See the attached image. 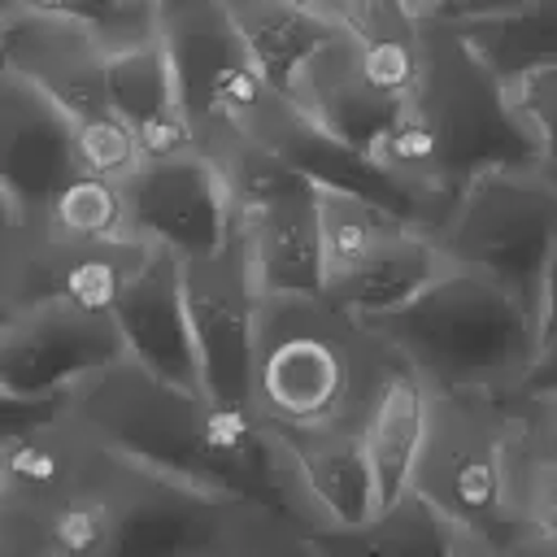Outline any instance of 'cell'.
Segmentation results:
<instances>
[{
    "label": "cell",
    "mask_w": 557,
    "mask_h": 557,
    "mask_svg": "<svg viewBox=\"0 0 557 557\" xmlns=\"http://www.w3.org/2000/svg\"><path fill=\"white\" fill-rule=\"evenodd\" d=\"M370 331L435 392L513 396L540 357V309L466 265H448L422 296L370 318Z\"/></svg>",
    "instance_id": "4"
},
{
    "label": "cell",
    "mask_w": 557,
    "mask_h": 557,
    "mask_svg": "<svg viewBox=\"0 0 557 557\" xmlns=\"http://www.w3.org/2000/svg\"><path fill=\"white\" fill-rule=\"evenodd\" d=\"M65 418L104 453L213 500L252 505L274 518L287 513V492H300L283 440L257 409L161 383L135 361L78 383L65 396Z\"/></svg>",
    "instance_id": "1"
},
{
    "label": "cell",
    "mask_w": 557,
    "mask_h": 557,
    "mask_svg": "<svg viewBox=\"0 0 557 557\" xmlns=\"http://www.w3.org/2000/svg\"><path fill=\"white\" fill-rule=\"evenodd\" d=\"M435 235L453 265L479 270L540 309L544 265L557 244V170L505 161L470 174Z\"/></svg>",
    "instance_id": "6"
},
{
    "label": "cell",
    "mask_w": 557,
    "mask_h": 557,
    "mask_svg": "<svg viewBox=\"0 0 557 557\" xmlns=\"http://www.w3.org/2000/svg\"><path fill=\"white\" fill-rule=\"evenodd\" d=\"M244 505L157 479L117 457V548L113 557H213Z\"/></svg>",
    "instance_id": "15"
},
{
    "label": "cell",
    "mask_w": 557,
    "mask_h": 557,
    "mask_svg": "<svg viewBox=\"0 0 557 557\" xmlns=\"http://www.w3.org/2000/svg\"><path fill=\"white\" fill-rule=\"evenodd\" d=\"M461 540L470 535L435 500L409 487L361 527H313L305 548L313 557H461Z\"/></svg>",
    "instance_id": "21"
},
{
    "label": "cell",
    "mask_w": 557,
    "mask_h": 557,
    "mask_svg": "<svg viewBox=\"0 0 557 557\" xmlns=\"http://www.w3.org/2000/svg\"><path fill=\"white\" fill-rule=\"evenodd\" d=\"M187 309L205 366V396L218 405L252 409V374H257V335H261V287L244 257L239 235L218 257L183 261Z\"/></svg>",
    "instance_id": "9"
},
{
    "label": "cell",
    "mask_w": 557,
    "mask_h": 557,
    "mask_svg": "<svg viewBox=\"0 0 557 557\" xmlns=\"http://www.w3.org/2000/svg\"><path fill=\"white\" fill-rule=\"evenodd\" d=\"M74 135H78V157H83L87 174H104V178L122 183L144 161L135 126L117 109H100V113L74 117Z\"/></svg>",
    "instance_id": "28"
},
{
    "label": "cell",
    "mask_w": 557,
    "mask_h": 557,
    "mask_svg": "<svg viewBox=\"0 0 557 557\" xmlns=\"http://www.w3.org/2000/svg\"><path fill=\"white\" fill-rule=\"evenodd\" d=\"M278 440L296 466L300 496L322 518L318 527H361L383 509L361 426H326Z\"/></svg>",
    "instance_id": "18"
},
{
    "label": "cell",
    "mask_w": 557,
    "mask_h": 557,
    "mask_svg": "<svg viewBox=\"0 0 557 557\" xmlns=\"http://www.w3.org/2000/svg\"><path fill=\"white\" fill-rule=\"evenodd\" d=\"M44 222L74 244H117V239H139L131 231V205L117 178L104 174H74L57 200L48 205Z\"/></svg>",
    "instance_id": "24"
},
{
    "label": "cell",
    "mask_w": 557,
    "mask_h": 557,
    "mask_svg": "<svg viewBox=\"0 0 557 557\" xmlns=\"http://www.w3.org/2000/svg\"><path fill=\"white\" fill-rule=\"evenodd\" d=\"M322 200V252H326V283L344 270H352L361 257H370L405 218L379 209L366 196L339 191V187H318Z\"/></svg>",
    "instance_id": "25"
},
{
    "label": "cell",
    "mask_w": 557,
    "mask_h": 557,
    "mask_svg": "<svg viewBox=\"0 0 557 557\" xmlns=\"http://www.w3.org/2000/svg\"><path fill=\"white\" fill-rule=\"evenodd\" d=\"M235 235L265 300L326 296L322 200L309 174H287L278 187L235 205Z\"/></svg>",
    "instance_id": "11"
},
{
    "label": "cell",
    "mask_w": 557,
    "mask_h": 557,
    "mask_svg": "<svg viewBox=\"0 0 557 557\" xmlns=\"http://www.w3.org/2000/svg\"><path fill=\"white\" fill-rule=\"evenodd\" d=\"M157 35L174 61L178 100L191 117L200 152L222 165L235 152L265 144L270 122L283 109V91L270 87L248 52V39L226 0H161Z\"/></svg>",
    "instance_id": "5"
},
{
    "label": "cell",
    "mask_w": 557,
    "mask_h": 557,
    "mask_svg": "<svg viewBox=\"0 0 557 557\" xmlns=\"http://www.w3.org/2000/svg\"><path fill=\"white\" fill-rule=\"evenodd\" d=\"M83 174L74 117L13 70H0V205L48 213L57 191Z\"/></svg>",
    "instance_id": "12"
},
{
    "label": "cell",
    "mask_w": 557,
    "mask_h": 557,
    "mask_svg": "<svg viewBox=\"0 0 557 557\" xmlns=\"http://www.w3.org/2000/svg\"><path fill=\"white\" fill-rule=\"evenodd\" d=\"M418 17H448L457 9V0H405Z\"/></svg>",
    "instance_id": "35"
},
{
    "label": "cell",
    "mask_w": 557,
    "mask_h": 557,
    "mask_svg": "<svg viewBox=\"0 0 557 557\" xmlns=\"http://www.w3.org/2000/svg\"><path fill=\"white\" fill-rule=\"evenodd\" d=\"M117 361L126 344L104 309L39 300L0 313V405H61Z\"/></svg>",
    "instance_id": "8"
},
{
    "label": "cell",
    "mask_w": 557,
    "mask_h": 557,
    "mask_svg": "<svg viewBox=\"0 0 557 557\" xmlns=\"http://www.w3.org/2000/svg\"><path fill=\"white\" fill-rule=\"evenodd\" d=\"M431 383L405 366L400 357H392V366L379 379V392L366 409L361 422V440L374 466V483H379V505H396L413 479H418V461L431 435Z\"/></svg>",
    "instance_id": "19"
},
{
    "label": "cell",
    "mask_w": 557,
    "mask_h": 557,
    "mask_svg": "<svg viewBox=\"0 0 557 557\" xmlns=\"http://www.w3.org/2000/svg\"><path fill=\"white\" fill-rule=\"evenodd\" d=\"M474 57L500 78L513 83L531 70L557 65V0H527L483 17H453Z\"/></svg>",
    "instance_id": "23"
},
{
    "label": "cell",
    "mask_w": 557,
    "mask_h": 557,
    "mask_svg": "<svg viewBox=\"0 0 557 557\" xmlns=\"http://www.w3.org/2000/svg\"><path fill=\"white\" fill-rule=\"evenodd\" d=\"M513 474V535H531L557 548V466L531 461L509 448Z\"/></svg>",
    "instance_id": "27"
},
{
    "label": "cell",
    "mask_w": 557,
    "mask_h": 557,
    "mask_svg": "<svg viewBox=\"0 0 557 557\" xmlns=\"http://www.w3.org/2000/svg\"><path fill=\"white\" fill-rule=\"evenodd\" d=\"M518 392H557V331L540 344V357H535V366Z\"/></svg>",
    "instance_id": "31"
},
{
    "label": "cell",
    "mask_w": 557,
    "mask_h": 557,
    "mask_svg": "<svg viewBox=\"0 0 557 557\" xmlns=\"http://www.w3.org/2000/svg\"><path fill=\"white\" fill-rule=\"evenodd\" d=\"M392 348L331 296L261 305L252 409L274 435L361 426Z\"/></svg>",
    "instance_id": "3"
},
{
    "label": "cell",
    "mask_w": 557,
    "mask_h": 557,
    "mask_svg": "<svg viewBox=\"0 0 557 557\" xmlns=\"http://www.w3.org/2000/svg\"><path fill=\"white\" fill-rule=\"evenodd\" d=\"M509 448L557 466V392H513L509 396Z\"/></svg>",
    "instance_id": "30"
},
{
    "label": "cell",
    "mask_w": 557,
    "mask_h": 557,
    "mask_svg": "<svg viewBox=\"0 0 557 557\" xmlns=\"http://www.w3.org/2000/svg\"><path fill=\"white\" fill-rule=\"evenodd\" d=\"M513 4H527V0H457V9H453L448 17H483V13L513 9Z\"/></svg>",
    "instance_id": "34"
},
{
    "label": "cell",
    "mask_w": 557,
    "mask_h": 557,
    "mask_svg": "<svg viewBox=\"0 0 557 557\" xmlns=\"http://www.w3.org/2000/svg\"><path fill=\"white\" fill-rule=\"evenodd\" d=\"M505 100L518 117V126L531 135L535 157L557 170V65L531 70L513 83H505Z\"/></svg>",
    "instance_id": "29"
},
{
    "label": "cell",
    "mask_w": 557,
    "mask_h": 557,
    "mask_svg": "<svg viewBox=\"0 0 557 557\" xmlns=\"http://www.w3.org/2000/svg\"><path fill=\"white\" fill-rule=\"evenodd\" d=\"M139 4H152V9H157V4H161V0H139Z\"/></svg>",
    "instance_id": "36"
},
{
    "label": "cell",
    "mask_w": 557,
    "mask_h": 557,
    "mask_svg": "<svg viewBox=\"0 0 557 557\" xmlns=\"http://www.w3.org/2000/svg\"><path fill=\"white\" fill-rule=\"evenodd\" d=\"M109 100L135 126L144 161L200 152L191 117H187V109L178 100L174 61H170L161 35L109 57Z\"/></svg>",
    "instance_id": "17"
},
{
    "label": "cell",
    "mask_w": 557,
    "mask_h": 557,
    "mask_svg": "<svg viewBox=\"0 0 557 557\" xmlns=\"http://www.w3.org/2000/svg\"><path fill=\"white\" fill-rule=\"evenodd\" d=\"M448 265L453 261L431 226L400 222L370 257H361L352 270L335 274L326 283V296L339 309H348L352 318L370 322V318H383V313L409 305L413 296H422Z\"/></svg>",
    "instance_id": "20"
},
{
    "label": "cell",
    "mask_w": 557,
    "mask_h": 557,
    "mask_svg": "<svg viewBox=\"0 0 557 557\" xmlns=\"http://www.w3.org/2000/svg\"><path fill=\"white\" fill-rule=\"evenodd\" d=\"M0 57H4V70L35 83L70 117L113 109V100H109V57L113 52L100 44L96 30H87L78 22L0 4Z\"/></svg>",
    "instance_id": "13"
},
{
    "label": "cell",
    "mask_w": 557,
    "mask_h": 557,
    "mask_svg": "<svg viewBox=\"0 0 557 557\" xmlns=\"http://www.w3.org/2000/svg\"><path fill=\"white\" fill-rule=\"evenodd\" d=\"M413 487L435 500L483 548L513 540L509 396L435 392L431 435Z\"/></svg>",
    "instance_id": "7"
},
{
    "label": "cell",
    "mask_w": 557,
    "mask_h": 557,
    "mask_svg": "<svg viewBox=\"0 0 557 557\" xmlns=\"http://www.w3.org/2000/svg\"><path fill=\"white\" fill-rule=\"evenodd\" d=\"M370 157L444 200L487 165L540 161L505 100V83L474 57L453 17H422L418 83L392 126L370 144Z\"/></svg>",
    "instance_id": "2"
},
{
    "label": "cell",
    "mask_w": 557,
    "mask_h": 557,
    "mask_svg": "<svg viewBox=\"0 0 557 557\" xmlns=\"http://www.w3.org/2000/svg\"><path fill=\"white\" fill-rule=\"evenodd\" d=\"M122 191L131 205V231L183 261L218 257L235 239L231 183L205 152L139 161L122 178Z\"/></svg>",
    "instance_id": "10"
},
{
    "label": "cell",
    "mask_w": 557,
    "mask_h": 557,
    "mask_svg": "<svg viewBox=\"0 0 557 557\" xmlns=\"http://www.w3.org/2000/svg\"><path fill=\"white\" fill-rule=\"evenodd\" d=\"M0 4H17V9L78 22V26L96 30L109 52L135 48V44L157 35V9L139 4V0H0Z\"/></svg>",
    "instance_id": "26"
},
{
    "label": "cell",
    "mask_w": 557,
    "mask_h": 557,
    "mask_svg": "<svg viewBox=\"0 0 557 557\" xmlns=\"http://www.w3.org/2000/svg\"><path fill=\"white\" fill-rule=\"evenodd\" d=\"M113 322L126 344V361L157 374L161 383L205 392V366L200 344L187 309V283H183V257L170 248H148L131 283L122 287L113 305Z\"/></svg>",
    "instance_id": "14"
},
{
    "label": "cell",
    "mask_w": 557,
    "mask_h": 557,
    "mask_svg": "<svg viewBox=\"0 0 557 557\" xmlns=\"http://www.w3.org/2000/svg\"><path fill=\"white\" fill-rule=\"evenodd\" d=\"M252 61L261 65V74L270 78V87H278L287 96V87L296 83L300 65L339 35V26L331 17H322L318 9L292 4V0H226Z\"/></svg>",
    "instance_id": "22"
},
{
    "label": "cell",
    "mask_w": 557,
    "mask_h": 557,
    "mask_svg": "<svg viewBox=\"0 0 557 557\" xmlns=\"http://www.w3.org/2000/svg\"><path fill=\"white\" fill-rule=\"evenodd\" d=\"M557 331V244L548 252V265H544V283H540V344Z\"/></svg>",
    "instance_id": "32"
},
{
    "label": "cell",
    "mask_w": 557,
    "mask_h": 557,
    "mask_svg": "<svg viewBox=\"0 0 557 557\" xmlns=\"http://www.w3.org/2000/svg\"><path fill=\"white\" fill-rule=\"evenodd\" d=\"M487 557H557V548H548V544H540L531 535H513V540L487 548Z\"/></svg>",
    "instance_id": "33"
},
{
    "label": "cell",
    "mask_w": 557,
    "mask_h": 557,
    "mask_svg": "<svg viewBox=\"0 0 557 557\" xmlns=\"http://www.w3.org/2000/svg\"><path fill=\"white\" fill-rule=\"evenodd\" d=\"M287 100L326 135H335L348 148H366L392 126V117L400 113V100L383 96L366 65H361V44L339 30L335 39H326L296 74V83L287 87Z\"/></svg>",
    "instance_id": "16"
}]
</instances>
